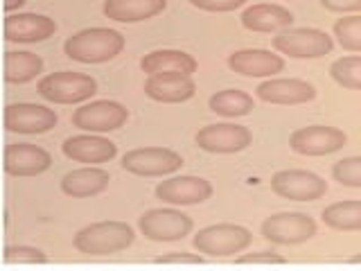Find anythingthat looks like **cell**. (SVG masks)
Listing matches in <instances>:
<instances>
[{"label":"cell","instance_id":"cell-1","mask_svg":"<svg viewBox=\"0 0 361 271\" xmlns=\"http://www.w3.org/2000/svg\"><path fill=\"white\" fill-rule=\"evenodd\" d=\"M124 34L109 28H88L68 37L63 43V54L79 64H104L116 59L124 50Z\"/></svg>","mask_w":361,"mask_h":271},{"label":"cell","instance_id":"cell-2","mask_svg":"<svg viewBox=\"0 0 361 271\" xmlns=\"http://www.w3.org/2000/svg\"><path fill=\"white\" fill-rule=\"evenodd\" d=\"M135 233L124 222H95L75 235V248L84 255H113L129 248Z\"/></svg>","mask_w":361,"mask_h":271},{"label":"cell","instance_id":"cell-3","mask_svg":"<svg viewBox=\"0 0 361 271\" xmlns=\"http://www.w3.org/2000/svg\"><path fill=\"white\" fill-rule=\"evenodd\" d=\"M39 95L52 104H82L97 93V82L86 73L59 71L45 75L39 86Z\"/></svg>","mask_w":361,"mask_h":271},{"label":"cell","instance_id":"cell-4","mask_svg":"<svg viewBox=\"0 0 361 271\" xmlns=\"http://www.w3.org/2000/svg\"><path fill=\"white\" fill-rule=\"evenodd\" d=\"M253 242V235L248 229L240 224H214L201 229L192 246L197 248L199 253L208 255V258H228L235 253H242L244 248H248Z\"/></svg>","mask_w":361,"mask_h":271},{"label":"cell","instance_id":"cell-5","mask_svg":"<svg viewBox=\"0 0 361 271\" xmlns=\"http://www.w3.org/2000/svg\"><path fill=\"white\" fill-rule=\"evenodd\" d=\"M274 48L291 59H319L332 52L334 41L327 32L316 28H287L274 37Z\"/></svg>","mask_w":361,"mask_h":271},{"label":"cell","instance_id":"cell-6","mask_svg":"<svg viewBox=\"0 0 361 271\" xmlns=\"http://www.w3.org/2000/svg\"><path fill=\"white\" fill-rule=\"evenodd\" d=\"M259 231L271 244L293 246L312 240L316 235V222L305 212H278L267 217Z\"/></svg>","mask_w":361,"mask_h":271},{"label":"cell","instance_id":"cell-7","mask_svg":"<svg viewBox=\"0 0 361 271\" xmlns=\"http://www.w3.org/2000/svg\"><path fill=\"white\" fill-rule=\"evenodd\" d=\"M140 233L152 242H178L195 229L190 215L176 208H154L138 219Z\"/></svg>","mask_w":361,"mask_h":271},{"label":"cell","instance_id":"cell-8","mask_svg":"<svg viewBox=\"0 0 361 271\" xmlns=\"http://www.w3.org/2000/svg\"><path fill=\"white\" fill-rule=\"evenodd\" d=\"M122 167L135 176H165L183 167V158L167 147H140L122 156Z\"/></svg>","mask_w":361,"mask_h":271},{"label":"cell","instance_id":"cell-9","mask_svg":"<svg viewBox=\"0 0 361 271\" xmlns=\"http://www.w3.org/2000/svg\"><path fill=\"white\" fill-rule=\"evenodd\" d=\"M271 190L289 201H316L325 197L327 181L310 169H280L271 176Z\"/></svg>","mask_w":361,"mask_h":271},{"label":"cell","instance_id":"cell-10","mask_svg":"<svg viewBox=\"0 0 361 271\" xmlns=\"http://www.w3.org/2000/svg\"><path fill=\"white\" fill-rule=\"evenodd\" d=\"M127 120H129L127 107H122L120 102H113V100L90 102V104L79 107L73 113V127L82 129V131H90V133L116 131V129L124 127Z\"/></svg>","mask_w":361,"mask_h":271},{"label":"cell","instance_id":"cell-11","mask_svg":"<svg viewBox=\"0 0 361 271\" xmlns=\"http://www.w3.org/2000/svg\"><path fill=\"white\" fill-rule=\"evenodd\" d=\"M195 143L199 150L210 154H237L253 143V133L244 124L219 122L199 129L195 136Z\"/></svg>","mask_w":361,"mask_h":271},{"label":"cell","instance_id":"cell-12","mask_svg":"<svg viewBox=\"0 0 361 271\" xmlns=\"http://www.w3.org/2000/svg\"><path fill=\"white\" fill-rule=\"evenodd\" d=\"M348 136L330 127V124H312V127H300L289 136V147L302 156H327L343 150Z\"/></svg>","mask_w":361,"mask_h":271},{"label":"cell","instance_id":"cell-13","mask_svg":"<svg viewBox=\"0 0 361 271\" xmlns=\"http://www.w3.org/2000/svg\"><path fill=\"white\" fill-rule=\"evenodd\" d=\"M212 183L201 176H172L156 186L154 195L169 206H197L212 197Z\"/></svg>","mask_w":361,"mask_h":271},{"label":"cell","instance_id":"cell-14","mask_svg":"<svg viewBox=\"0 0 361 271\" xmlns=\"http://www.w3.org/2000/svg\"><path fill=\"white\" fill-rule=\"evenodd\" d=\"M5 129L11 133H45L56 127V113L48 107L32 104V102H16L5 109Z\"/></svg>","mask_w":361,"mask_h":271},{"label":"cell","instance_id":"cell-15","mask_svg":"<svg viewBox=\"0 0 361 271\" xmlns=\"http://www.w3.org/2000/svg\"><path fill=\"white\" fill-rule=\"evenodd\" d=\"M52 156L32 143H11L5 150V172L9 176H37L50 169Z\"/></svg>","mask_w":361,"mask_h":271},{"label":"cell","instance_id":"cell-16","mask_svg":"<svg viewBox=\"0 0 361 271\" xmlns=\"http://www.w3.org/2000/svg\"><path fill=\"white\" fill-rule=\"evenodd\" d=\"M228 68L244 77H274L285 71V59L271 50L248 48L233 52L228 56Z\"/></svg>","mask_w":361,"mask_h":271},{"label":"cell","instance_id":"cell-17","mask_svg":"<svg viewBox=\"0 0 361 271\" xmlns=\"http://www.w3.org/2000/svg\"><path fill=\"white\" fill-rule=\"evenodd\" d=\"M61 150L75 163L97 165L113 161L118 154V145L104 138V136H71V138L63 140Z\"/></svg>","mask_w":361,"mask_h":271},{"label":"cell","instance_id":"cell-18","mask_svg":"<svg viewBox=\"0 0 361 271\" xmlns=\"http://www.w3.org/2000/svg\"><path fill=\"white\" fill-rule=\"evenodd\" d=\"M56 23L43 14H9L5 18V39L11 43H41L54 37Z\"/></svg>","mask_w":361,"mask_h":271},{"label":"cell","instance_id":"cell-19","mask_svg":"<svg viewBox=\"0 0 361 271\" xmlns=\"http://www.w3.org/2000/svg\"><path fill=\"white\" fill-rule=\"evenodd\" d=\"M257 97L269 102V104H305L316 97L314 84L305 79H267L257 86Z\"/></svg>","mask_w":361,"mask_h":271},{"label":"cell","instance_id":"cell-20","mask_svg":"<svg viewBox=\"0 0 361 271\" xmlns=\"http://www.w3.org/2000/svg\"><path fill=\"white\" fill-rule=\"evenodd\" d=\"M142 90L147 97L163 104H178L197 93V84L185 75H149Z\"/></svg>","mask_w":361,"mask_h":271},{"label":"cell","instance_id":"cell-21","mask_svg":"<svg viewBox=\"0 0 361 271\" xmlns=\"http://www.w3.org/2000/svg\"><path fill=\"white\" fill-rule=\"evenodd\" d=\"M142 73L147 75H195L197 73V59L183 50H154L142 56L140 61Z\"/></svg>","mask_w":361,"mask_h":271},{"label":"cell","instance_id":"cell-22","mask_svg":"<svg viewBox=\"0 0 361 271\" xmlns=\"http://www.w3.org/2000/svg\"><path fill=\"white\" fill-rule=\"evenodd\" d=\"M109 172L102 167H79L68 172L61 179V190L63 195L73 197V199H88V197H95L99 192H104L109 188Z\"/></svg>","mask_w":361,"mask_h":271},{"label":"cell","instance_id":"cell-23","mask_svg":"<svg viewBox=\"0 0 361 271\" xmlns=\"http://www.w3.org/2000/svg\"><path fill=\"white\" fill-rule=\"evenodd\" d=\"M293 14L282 5L262 3L242 11V25L251 32H282L293 25Z\"/></svg>","mask_w":361,"mask_h":271},{"label":"cell","instance_id":"cell-24","mask_svg":"<svg viewBox=\"0 0 361 271\" xmlns=\"http://www.w3.org/2000/svg\"><path fill=\"white\" fill-rule=\"evenodd\" d=\"M167 7V0H106L104 16L118 23H140L158 16Z\"/></svg>","mask_w":361,"mask_h":271},{"label":"cell","instance_id":"cell-25","mask_svg":"<svg viewBox=\"0 0 361 271\" xmlns=\"http://www.w3.org/2000/svg\"><path fill=\"white\" fill-rule=\"evenodd\" d=\"M43 73V59L34 52H5V82L27 84Z\"/></svg>","mask_w":361,"mask_h":271},{"label":"cell","instance_id":"cell-26","mask_svg":"<svg viewBox=\"0 0 361 271\" xmlns=\"http://www.w3.org/2000/svg\"><path fill=\"white\" fill-rule=\"evenodd\" d=\"M208 107L212 113H217V116H224V118H242L255 109L253 97L240 88L217 90V93L208 100Z\"/></svg>","mask_w":361,"mask_h":271},{"label":"cell","instance_id":"cell-27","mask_svg":"<svg viewBox=\"0 0 361 271\" xmlns=\"http://www.w3.org/2000/svg\"><path fill=\"white\" fill-rule=\"evenodd\" d=\"M321 219L334 231H361V201H336L321 212Z\"/></svg>","mask_w":361,"mask_h":271},{"label":"cell","instance_id":"cell-28","mask_svg":"<svg viewBox=\"0 0 361 271\" xmlns=\"http://www.w3.org/2000/svg\"><path fill=\"white\" fill-rule=\"evenodd\" d=\"M332 79L348 90H361V56L359 54H348L336 59L330 66Z\"/></svg>","mask_w":361,"mask_h":271},{"label":"cell","instance_id":"cell-29","mask_svg":"<svg viewBox=\"0 0 361 271\" xmlns=\"http://www.w3.org/2000/svg\"><path fill=\"white\" fill-rule=\"evenodd\" d=\"M334 37L343 50L361 52V16H343L334 23Z\"/></svg>","mask_w":361,"mask_h":271},{"label":"cell","instance_id":"cell-30","mask_svg":"<svg viewBox=\"0 0 361 271\" xmlns=\"http://www.w3.org/2000/svg\"><path fill=\"white\" fill-rule=\"evenodd\" d=\"M332 176L345 188H361V156H350L336 161L332 167Z\"/></svg>","mask_w":361,"mask_h":271},{"label":"cell","instance_id":"cell-31","mask_svg":"<svg viewBox=\"0 0 361 271\" xmlns=\"http://www.w3.org/2000/svg\"><path fill=\"white\" fill-rule=\"evenodd\" d=\"M3 263L5 265H45L48 258L37 246H27V244H18V246H7L3 253Z\"/></svg>","mask_w":361,"mask_h":271},{"label":"cell","instance_id":"cell-32","mask_svg":"<svg viewBox=\"0 0 361 271\" xmlns=\"http://www.w3.org/2000/svg\"><path fill=\"white\" fill-rule=\"evenodd\" d=\"M237 265H285L287 260L276 251H257V253H244L235 260Z\"/></svg>","mask_w":361,"mask_h":271},{"label":"cell","instance_id":"cell-33","mask_svg":"<svg viewBox=\"0 0 361 271\" xmlns=\"http://www.w3.org/2000/svg\"><path fill=\"white\" fill-rule=\"evenodd\" d=\"M156 265H203L206 258L197 255V253H183V251H174V253H165V255H158L154 260Z\"/></svg>","mask_w":361,"mask_h":271},{"label":"cell","instance_id":"cell-34","mask_svg":"<svg viewBox=\"0 0 361 271\" xmlns=\"http://www.w3.org/2000/svg\"><path fill=\"white\" fill-rule=\"evenodd\" d=\"M192 7L203 9V11H233L242 7L246 0H190Z\"/></svg>","mask_w":361,"mask_h":271},{"label":"cell","instance_id":"cell-35","mask_svg":"<svg viewBox=\"0 0 361 271\" xmlns=\"http://www.w3.org/2000/svg\"><path fill=\"white\" fill-rule=\"evenodd\" d=\"M323 9L348 14V11H361V0H321Z\"/></svg>","mask_w":361,"mask_h":271},{"label":"cell","instance_id":"cell-36","mask_svg":"<svg viewBox=\"0 0 361 271\" xmlns=\"http://www.w3.org/2000/svg\"><path fill=\"white\" fill-rule=\"evenodd\" d=\"M25 5V0H5V11H14Z\"/></svg>","mask_w":361,"mask_h":271},{"label":"cell","instance_id":"cell-37","mask_svg":"<svg viewBox=\"0 0 361 271\" xmlns=\"http://www.w3.org/2000/svg\"><path fill=\"white\" fill-rule=\"evenodd\" d=\"M348 263H350V265H361V253H359V255H353V258L348 260Z\"/></svg>","mask_w":361,"mask_h":271}]
</instances>
